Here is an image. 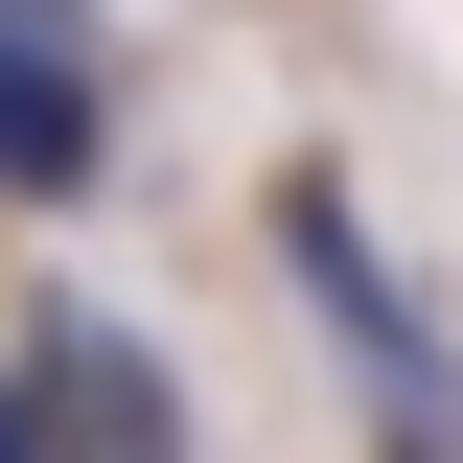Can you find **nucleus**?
I'll list each match as a JSON object with an SVG mask.
<instances>
[{
    "label": "nucleus",
    "instance_id": "nucleus-3",
    "mask_svg": "<svg viewBox=\"0 0 463 463\" xmlns=\"http://www.w3.org/2000/svg\"><path fill=\"white\" fill-rule=\"evenodd\" d=\"M47 347V371H24V394H47V440H185V371L139 325H24Z\"/></svg>",
    "mask_w": 463,
    "mask_h": 463
},
{
    "label": "nucleus",
    "instance_id": "nucleus-4",
    "mask_svg": "<svg viewBox=\"0 0 463 463\" xmlns=\"http://www.w3.org/2000/svg\"><path fill=\"white\" fill-rule=\"evenodd\" d=\"M24 440H47V394H24V371H0V463H24Z\"/></svg>",
    "mask_w": 463,
    "mask_h": 463
},
{
    "label": "nucleus",
    "instance_id": "nucleus-1",
    "mask_svg": "<svg viewBox=\"0 0 463 463\" xmlns=\"http://www.w3.org/2000/svg\"><path fill=\"white\" fill-rule=\"evenodd\" d=\"M279 279L325 301V347H347V394H371V440H417V463H440V440H463V371H440V325H417V279L371 255V209H347L325 163L279 185Z\"/></svg>",
    "mask_w": 463,
    "mask_h": 463
},
{
    "label": "nucleus",
    "instance_id": "nucleus-2",
    "mask_svg": "<svg viewBox=\"0 0 463 463\" xmlns=\"http://www.w3.org/2000/svg\"><path fill=\"white\" fill-rule=\"evenodd\" d=\"M70 185H116V93L70 47V0H0V209H70Z\"/></svg>",
    "mask_w": 463,
    "mask_h": 463
}]
</instances>
